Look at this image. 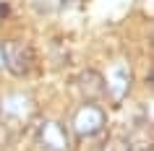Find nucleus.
<instances>
[{
	"mask_svg": "<svg viewBox=\"0 0 154 151\" xmlns=\"http://www.w3.org/2000/svg\"><path fill=\"white\" fill-rule=\"evenodd\" d=\"M34 112H37V104L24 91H11L8 96L0 99V120L8 122L16 133L24 125H29V120L34 117Z\"/></svg>",
	"mask_w": 154,
	"mask_h": 151,
	"instance_id": "obj_1",
	"label": "nucleus"
},
{
	"mask_svg": "<svg viewBox=\"0 0 154 151\" xmlns=\"http://www.w3.org/2000/svg\"><path fill=\"white\" fill-rule=\"evenodd\" d=\"M0 63L5 65V71L13 73L16 78H24V76H29L34 71L37 55H34V50L26 42L8 39V42H0Z\"/></svg>",
	"mask_w": 154,
	"mask_h": 151,
	"instance_id": "obj_2",
	"label": "nucleus"
},
{
	"mask_svg": "<svg viewBox=\"0 0 154 151\" xmlns=\"http://www.w3.org/2000/svg\"><path fill=\"white\" fill-rule=\"evenodd\" d=\"M105 125H107V112L99 102H84L71 115V130L79 138H89V135L102 133Z\"/></svg>",
	"mask_w": 154,
	"mask_h": 151,
	"instance_id": "obj_3",
	"label": "nucleus"
},
{
	"mask_svg": "<svg viewBox=\"0 0 154 151\" xmlns=\"http://www.w3.org/2000/svg\"><path fill=\"white\" fill-rule=\"evenodd\" d=\"M34 141L39 143L45 151H71L68 130H65V125L57 122V120H42L39 125H37Z\"/></svg>",
	"mask_w": 154,
	"mask_h": 151,
	"instance_id": "obj_4",
	"label": "nucleus"
},
{
	"mask_svg": "<svg viewBox=\"0 0 154 151\" xmlns=\"http://www.w3.org/2000/svg\"><path fill=\"white\" fill-rule=\"evenodd\" d=\"M131 83H133V78H131V68L123 63V60H118V63H112L110 73L105 76V94L110 96L115 104H120L123 99H125V94H128Z\"/></svg>",
	"mask_w": 154,
	"mask_h": 151,
	"instance_id": "obj_5",
	"label": "nucleus"
},
{
	"mask_svg": "<svg viewBox=\"0 0 154 151\" xmlns=\"http://www.w3.org/2000/svg\"><path fill=\"white\" fill-rule=\"evenodd\" d=\"M76 89L84 102H99L105 96V73L94 71V68L81 71L76 76Z\"/></svg>",
	"mask_w": 154,
	"mask_h": 151,
	"instance_id": "obj_6",
	"label": "nucleus"
},
{
	"mask_svg": "<svg viewBox=\"0 0 154 151\" xmlns=\"http://www.w3.org/2000/svg\"><path fill=\"white\" fill-rule=\"evenodd\" d=\"M29 3L39 16H55L65 8V0H29Z\"/></svg>",
	"mask_w": 154,
	"mask_h": 151,
	"instance_id": "obj_7",
	"label": "nucleus"
},
{
	"mask_svg": "<svg viewBox=\"0 0 154 151\" xmlns=\"http://www.w3.org/2000/svg\"><path fill=\"white\" fill-rule=\"evenodd\" d=\"M102 151H133V143H131L125 135H110V138L102 143Z\"/></svg>",
	"mask_w": 154,
	"mask_h": 151,
	"instance_id": "obj_8",
	"label": "nucleus"
},
{
	"mask_svg": "<svg viewBox=\"0 0 154 151\" xmlns=\"http://www.w3.org/2000/svg\"><path fill=\"white\" fill-rule=\"evenodd\" d=\"M16 135H18V133L8 125V122H3V120H0V151H3V149H8L11 143L16 141Z\"/></svg>",
	"mask_w": 154,
	"mask_h": 151,
	"instance_id": "obj_9",
	"label": "nucleus"
},
{
	"mask_svg": "<svg viewBox=\"0 0 154 151\" xmlns=\"http://www.w3.org/2000/svg\"><path fill=\"white\" fill-rule=\"evenodd\" d=\"M8 13H11V5L8 3H0V18H5Z\"/></svg>",
	"mask_w": 154,
	"mask_h": 151,
	"instance_id": "obj_10",
	"label": "nucleus"
},
{
	"mask_svg": "<svg viewBox=\"0 0 154 151\" xmlns=\"http://www.w3.org/2000/svg\"><path fill=\"white\" fill-rule=\"evenodd\" d=\"M0 65H3V63H0Z\"/></svg>",
	"mask_w": 154,
	"mask_h": 151,
	"instance_id": "obj_11",
	"label": "nucleus"
}]
</instances>
